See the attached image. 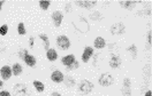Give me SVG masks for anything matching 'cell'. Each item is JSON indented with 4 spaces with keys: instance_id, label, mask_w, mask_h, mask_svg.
Segmentation results:
<instances>
[{
    "instance_id": "cell-1",
    "label": "cell",
    "mask_w": 152,
    "mask_h": 96,
    "mask_svg": "<svg viewBox=\"0 0 152 96\" xmlns=\"http://www.w3.org/2000/svg\"><path fill=\"white\" fill-rule=\"evenodd\" d=\"M93 88V83L90 82L89 80H82L79 85V91L83 95H87V94H90L91 90Z\"/></svg>"
},
{
    "instance_id": "cell-2",
    "label": "cell",
    "mask_w": 152,
    "mask_h": 96,
    "mask_svg": "<svg viewBox=\"0 0 152 96\" xmlns=\"http://www.w3.org/2000/svg\"><path fill=\"white\" fill-rule=\"evenodd\" d=\"M13 89H14V93H15L16 96H27L29 94L28 87L24 83H16V85H14Z\"/></svg>"
},
{
    "instance_id": "cell-3",
    "label": "cell",
    "mask_w": 152,
    "mask_h": 96,
    "mask_svg": "<svg viewBox=\"0 0 152 96\" xmlns=\"http://www.w3.org/2000/svg\"><path fill=\"white\" fill-rule=\"evenodd\" d=\"M98 81H99V85H102V86H104V87H107V86H111L112 83H113V77H112V74H110V73H103L100 77H99V79H98Z\"/></svg>"
},
{
    "instance_id": "cell-4",
    "label": "cell",
    "mask_w": 152,
    "mask_h": 96,
    "mask_svg": "<svg viewBox=\"0 0 152 96\" xmlns=\"http://www.w3.org/2000/svg\"><path fill=\"white\" fill-rule=\"evenodd\" d=\"M56 45L60 49H68L70 47V41L66 36H59L56 39Z\"/></svg>"
},
{
    "instance_id": "cell-5",
    "label": "cell",
    "mask_w": 152,
    "mask_h": 96,
    "mask_svg": "<svg viewBox=\"0 0 152 96\" xmlns=\"http://www.w3.org/2000/svg\"><path fill=\"white\" fill-rule=\"evenodd\" d=\"M111 33L114 36H120L124 33V25L123 23H115L112 28H111Z\"/></svg>"
},
{
    "instance_id": "cell-6",
    "label": "cell",
    "mask_w": 152,
    "mask_h": 96,
    "mask_svg": "<svg viewBox=\"0 0 152 96\" xmlns=\"http://www.w3.org/2000/svg\"><path fill=\"white\" fill-rule=\"evenodd\" d=\"M62 19H63V14H62L61 12H59V11H56V12H54V13L52 14V20H53L55 26H60V25H61Z\"/></svg>"
},
{
    "instance_id": "cell-7",
    "label": "cell",
    "mask_w": 152,
    "mask_h": 96,
    "mask_svg": "<svg viewBox=\"0 0 152 96\" xmlns=\"http://www.w3.org/2000/svg\"><path fill=\"white\" fill-rule=\"evenodd\" d=\"M0 73H1V77H3V79H5V80H8L9 78H11V75H12V69L8 66V65H5V66H3L1 69H0Z\"/></svg>"
},
{
    "instance_id": "cell-8",
    "label": "cell",
    "mask_w": 152,
    "mask_h": 96,
    "mask_svg": "<svg viewBox=\"0 0 152 96\" xmlns=\"http://www.w3.org/2000/svg\"><path fill=\"white\" fill-rule=\"evenodd\" d=\"M93 55V49H92V47H85V49H84V52H83V54H82V61L84 62V63H87L89 60H90V57Z\"/></svg>"
},
{
    "instance_id": "cell-9",
    "label": "cell",
    "mask_w": 152,
    "mask_h": 96,
    "mask_svg": "<svg viewBox=\"0 0 152 96\" xmlns=\"http://www.w3.org/2000/svg\"><path fill=\"white\" fill-rule=\"evenodd\" d=\"M51 79L54 82H62L65 77H63L62 72H60V71H53L52 74H51Z\"/></svg>"
},
{
    "instance_id": "cell-10",
    "label": "cell",
    "mask_w": 152,
    "mask_h": 96,
    "mask_svg": "<svg viewBox=\"0 0 152 96\" xmlns=\"http://www.w3.org/2000/svg\"><path fill=\"white\" fill-rule=\"evenodd\" d=\"M76 4H77L80 7L90 9V8H92L97 4V1H95V0H93V1H87V0H84V1H76Z\"/></svg>"
},
{
    "instance_id": "cell-11",
    "label": "cell",
    "mask_w": 152,
    "mask_h": 96,
    "mask_svg": "<svg viewBox=\"0 0 152 96\" xmlns=\"http://www.w3.org/2000/svg\"><path fill=\"white\" fill-rule=\"evenodd\" d=\"M93 46H95V48H97V49H102V48H104V47L106 46L105 39L102 38V37L96 38V39H95V42H93Z\"/></svg>"
},
{
    "instance_id": "cell-12",
    "label": "cell",
    "mask_w": 152,
    "mask_h": 96,
    "mask_svg": "<svg viewBox=\"0 0 152 96\" xmlns=\"http://www.w3.org/2000/svg\"><path fill=\"white\" fill-rule=\"evenodd\" d=\"M75 61H76V60H75V56H74V55H67V56L62 57L61 63H62L63 65H66V66H69V65L73 64Z\"/></svg>"
},
{
    "instance_id": "cell-13",
    "label": "cell",
    "mask_w": 152,
    "mask_h": 96,
    "mask_svg": "<svg viewBox=\"0 0 152 96\" xmlns=\"http://www.w3.org/2000/svg\"><path fill=\"white\" fill-rule=\"evenodd\" d=\"M110 65H111V68H114V69L119 68L121 65V58L119 56H115V55L112 56L110 60Z\"/></svg>"
},
{
    "instance_id": "cell-14",
    "label": "cell",
    "mask_w": 152,
    "mask_h": 96,
    "mask_svg": "<svg viewBox=\"0 0 152 96\" xmlns=\"http://www.w3.org/2000/svg\"><path fill=\"white\" fill-rule=\"evenodd\" d=\"M23 61L26 62V64H27L28 66H35V65H36V58H35L32 55H30V54H27V55L24 56Z\"/></svg>"
},
{
    "instance_id": "cell-15",
    "label": "cell",
    "mask_w": 152,
    "mask_h": 96,
    "mask_svg": "<svg viewBox=\"0 0 152 96\" xmlns=\"http://www.w3.org/2000/svg\"><path fill=\"white\" fill-rule=\"evenodd\" d=\"M137 4H138L137 1H120V5H121L123 8H127V9L134 8Z\"/></svg>"
},
{
    "instance_id": "cell-16",
    "label": "cell",
    "mask_w": 152,
    "mask_h": 96,
    "mask_svg": "<svg viewBox=\"0 0 152 96\" xmlns=\"http://www.w3.org/2000/svg\"><path fill=\"white\" fill-rule=\"evenodd\" d=\"M46 56H47L48 61L53 62V61H55V60H56V57H58V54H56V52H55L54 49H48V50H47V54H46Z\"/></svg>"
},
{
    "instance_id": "cell-17",
    "label": "cell",
    "mask_w": 152,
    "mask_h": 96,
    "mask_svg": "<svg viewBox=\"0 0 152 96\" xmlns=\"http://www.w3.org/2000/svg\"><path fill=\"white\" fill-rule=\"evenodd\" d=\"M12 72H13L14 75H20L22 73V66H21V64L15 63L13 65V68H12Z\"/></svg>"
},
{
    "instance_id": "cell-18",
    "label": "cell",
    "mask_w": 152,
    "mask_h": 96,
    "mask_svg": "<svg viewBox=\"0 0 152 96\" xmlns=\"http://www.w3.org/2000/svg\"><path fill=\"white\" fill-rule=\"evenodd\" d=\"M39 38H40V39L44 41V48L48 50V47H50V40H48L47 36H46V34H43V33H40V34H39Z\"/></svg>"
},
{
    "instance_id": "cell-19",
    "label": "cell",
    "mask_w": 152,
    "mask_h": 96,
    "mask_svg": "<svg viewBox=\"0 0 152 96\" xmlns=\"http://www.w3.org/2000/svg\"><path fill=\"white\" fill-rule=\"evenodd\" d=\"M128 52L131 54L132 58H136V57H137V48H136V46H135V45L129 46V47H128Z\"/></svg>"
},
{
    "instance_id": "cell-20",
    "label": "cell",
    "mask_w": 152,
    "mask_h": 96,
    "mask_svg": "<svg viewBox=\"0 0 152 96\" xmlns=\"http://www.w3.org/2000/svg\"><path fill=\"white\" fill-rule=\"evenodd\" d=\"M17 32H19V34H21V36H24L26 33H27V31H26V26H24V23H19V25H17Z\"/></svg>"
},
{
    "instance_id": "cell-21",
    "label": "cell",
    "mask_w": 152,
    "mask_h": 96,
    "mask_svg": "<svg viewBox=\"0 0 152 96\" xmlns=\"http://www.w3.org/2000/svg\"><path fill=\"white\" fill-rule=\"evenodd\" d=\"M34 87L38 90V91H43L44 90V85H43V82H40V81H38V80H35L34 81Z\"/></svg>"
},
{
    "instance_id": "cell-22",
    "label": "cell",
    "mask_w": 152,
    "mask_h": 96,
    "mask_svg": "<svg viewBox=\"0 0 152 96\" xmlns=\"http://www.w3.org/2000/svg\"><path fill=\"white\" fill-rule=\"evenodd\" d=\"M39 6H40V8H42V9L46 11V9L50 7V1H45V0H40V1H39Z\"/></svg>"
},
{
    "instance_id": "cell-23",
    "label": "cell",
    "mask_w": 152,
    "mask_h": 96,
    "mask_svg": "<svg viewBox=\"0 0 152 96\" xmlns=\"http://www.w3.org/2000/svg\"><path fill=\"white\" fill-rule=\"evenodd\" d=\"M63 80L66 81L67 86H69V87H70V86H74V85H75V80H74L73 78H70V77H68V78H65Z\"/></svg>"
},
{
    "instance_id": "cell-24",
    "label": "cell",
    "mask_w": 152,
    "mask_h": 96,
    "mask_svg": "<svg viewBox=\"0 0 152 96\" xmlns=\"http://www.w3.org/2000/svg\"><path fill=\"white\" fill-rule=\"evenodd\" d=\"M7 31H8V26L6 24L3 25V26H0V34H1V36H6Z\"/></svg>"
},
{
    "instance_id": "cell-25",
    "label": "cell",
    "mask_w": 152,
    "mask_h": 96,
    "mask_svg": "<svg viewBox=\"0 0 152 96\" xmlns=\"http://www.w3.org/2000/svg\"><path fill=\"white\" fill-rule=\"evenodd\" d=\"M130 86H131V82H130L129 78H124V80H123V88H130Z\"/></svg>"
},
{
    "instance_id": "cell-26",
    "label": "cell",
    "mask_w": 152,
    "mask_h": 96,
    "mask_svg": "<svg viewBox=\"0 0 152 96\" xmlns=\"http://www.w3.org/2000/svg\"><path fill=\"white\" fill-rule=\"evenodd\" d=\"M67 68H68V70H75V69H77V68H79V62L75 61L73 64H70V65L67 66Z\"/></svg>"
},
{
    "instance_id": "cell-27",
    "label": "cell",
    "mask_w": 152,
    "mask_h": 96,
    "mask_svg": "<svg viewBox=\"0 0 152 96\" xmlns=\"http://www.w3.org/2000/svg\"><path fill=\"white\" fill-rule=\"evenodd\" d=\"M27 54H28V50H27V49H21V50L19 52V56H20L22 60L24 58V56H26Z\"/></svg>"
},
{
    "instance_id": "cell-28",
    "label": "cell",
    "mask_w": 152,
    "mask_h": 96,
    "mask_svg": "<svg viewBox=\"0 0 152 96\" xmlns=\"http://www.w3.org/2000/svg\"><path fill=\"white\" fill-rule=\"evenodd\" d=\"M146 38H147V44L151 45V42H152V32H151V31L147 32V37H146Z\"/></svg>"
},
{
    "instance_id": "cell-29",
    "label": "cell",
    "mask_w": 152,
    "mask_h": 96,
    "mask_svg": "<svg viewBox=\"0 0 152 96\" xmlns=\"http://www.w3.org/2000/svg\"><path fill=\"white\" fill-rule=\"evenodd\" d=\"M0 96H11V94L7 90H3V91H0Z\"/></svg>"
},
{
    "instance_id": "cell-30",
    "label": "cell",
    "mask_w": 152,
    "mask_h": 96,
    "mask_svg": "<svg viewBox=\"0 0 152 96\" xmlns=\"http://www.w3.org/2000/svg\"><path fill=\"white\" fill-rule=\"evenodd\" d=\"M30 46H31V47H34V38H32V37L30 38Z\"/></svg>"
},
{
    "instance_id": "cell-31",
    "label": "cell",
    "mask_w": 152,
    "mask_h": 96,
    "mask_svg": "<svg viewBox=\"0 0 152 96\" xmlns=\"http://www.w3.org/2000/svg\"><path fill=\"white\" fill-rule=\"evenodd\" d=\"M152 95V93H151V90H147L146 93H145V96H151Z\"/></svg>"
},
{
    "instance_id": "cell-32",
    "label": "cell",
    "mask_w": 152,
    "mask_h": 96,
    "mask_svg": "<svg viewBox=\"0 0 152 96\" xmlns=\"http://www.w3.org/2000/svg\"><path fill=\"white\" fill-rule=\"evenodd\" d=\"M52 96H61V95H60L59 93H56V91H53V93H52Z\"/></svg>"
},
{
    "instance_id": "cell-33",
    "label": "cell",
    "mask_w": 152,
    "mask_h": 96,
    "mask_svg": "<svg viewBox=\"0 0 152 96\" xmlns=\"http://www.w3.org/2000/svg\"><path fill=\"white\" fill-rule=\"evenodd\" d=\"M3 4H4L3 1H0V11H1V8H3Z\"/></svg>"
},
{
    "instance_id": "cell-34",
    "label": "cell",
    "mask_w": 152,
    "mask_h": 96,
    "mask_svg": "<svg viewBox=\"0 0 152 96\" xmlns=\"http://www.w3.org/2000/svg\"><path fill=\"white\" fill-rule=\"evenodd\" d=\"M3 85H4V82H3L1 80H0V88H1V87H3Z\"/></svg>"
}]
</instances>
